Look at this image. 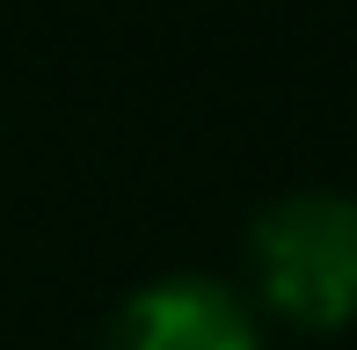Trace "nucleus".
<instances>
[{"label": "nucleus", "mask_w": 357, "mask_h": 350, "mask_svg": "<svg viewBox=\"0 0 357 350\" xmlns=\"http://www.w3.org/2000/svg\"><path fill=\"white\" fill-rule=\"evenodd\" d=\"M102 350H270V343L234 284L175 270V277L124 292V307L102 328Z\"/></svg>", "instance_id": "nucleus-2"}, {"label": "nucleus", "mask_w": 357, "mask_h": 350, "mask_svg": "<svg viewBox=\"0 0 357 350\" xmlns=\"http://www.w3.org/2000/svg\"><path fill=\"white\" fill-rule=\"evenodd\" d=\"M248 284L270 321L343 336L357 321V197L284 190L248 219Z\"/></svg>", "instance_id": "nucleus-1"}]
</instances>
